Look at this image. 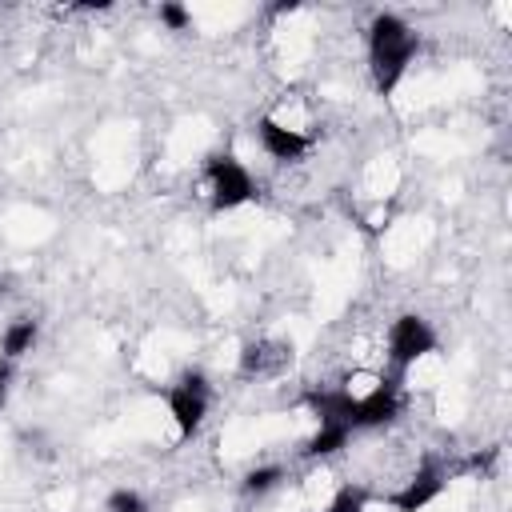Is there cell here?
<instances>
[{"mask_svg":"<svg viewBox=\"0 0 512 512\" xmlns=\"http://www.w3.org/2000/svg\"><path fill=\"white\" fill-rule=\"evenodd\" d=\"M420 52V36L400 12H376L368 20V72L380 96H392Z\"/></svg>","mask_w":512,"mask_h":512,"instance_id":"obj_1","label":"cell"},{"mask_svg":"<svg viewBox=\"0 0 512 512\" xmlns=\"http://www.w3.org/2000/svg\"><path fill=\"white\" fill-rule=\"evenodd\" d=\"M164 404H168V416L176 424V436L192 440L204 428L208 408H212V384H208L204 368H184L180 380L164 392Z\"/></svg>","mask_w":512,"mask_h":512,"instance_id":"obj_2","label":"cell"},{"mask_svg":"<svg viewBox=\"0 0 512 512\" xmlns=\"http://www.w3.org/2000/svg\"><path fill=\"white\" fill-rule=\"evenodd\" d=\"M436 352V328L420 316V312H400L392 324H388V336H384V360L404 376L408 368H416L424 356Z\"/></svg>","mask_w":512,"mask_h":512,"instance_id":"obj_3","label":"cell"},{"mask_svg":"<svg viewBox=\"0 0 512 512\" xmlns=\"http://www.w3.org/2000/svg\"><path fill=\"white\" fill-rule=\"evenodd\" d=\"M204 180H208V204L216 212H232L244 208L256 196V180L252 172L232 156V152H212L204 160Z\"/></svg>","mask_w":512,"mask_h":512,"instance_id":"obj_4","label":"cell"},{"mask_svg":"<svg viewBox=\"0 0 512 512\" xmlns=\"http://www.w3.org/2000/svg\"><path fill=\"white\" fill-rule=\"evenodd\" d=\"M256 140H260V152L276 164H292L312 148V136L296 124H284L280 116H260L256 120Z\"/></svg>","mask_w":512,"mask_h":512,"instance_id":"obj_5","label":"cell"},{"mask_svg":"<svg viewBox=\"0 0 512 512\" xmlns=\"http://www.w3.org/2000/svg\"><path fill=\"white\" fill-rule=\"evenodd\" d=\"M396 416H400V380H376L372 388L356 392V416H352L356 432L384 428Z\"/></svg>","mask_w":512,"mask_h":512,"instance_id":"obj_6","label":"cell"},{"mask_svg":"<svg viewBox=\"0 0 512 512\" xmlns=\"http://www.w3.org/2000/svg\"><path fill=\"white\" fill-rule=\"evenodd\" d=\"M444 488H448L444 468H436V464H420V468L404 480V488H396V492L388 496V504H392V512H424L428 504L440 500Z\"/></svg>","mask_w":512,"mask_h":512,"instance_id":"obj_7","label":"cell"},{"mask_svg":"<svg viewBox=\"0 0 512 512\" xmlns=\"http://www.w3.org/2000/svg\"><path fill=\"white\" fill-rule=\"evenodd\" d=\"M304 404L312 408L316 424H348L352 428V416H356V392L352 388H344V384L340 388H312L304 396Z\"/></svg>","mask_w":512,"mask_h":512,"instance_id":"obj_8","label":"cell"},{"mask_svg":"<svg viewBox=\"0 0 512 512\" xmlns=\"http://www.w3.org/2000/svg\"><path fill=\"white\" fill-rule=\"evenodd\" d=\"M36 340H40V320H32V316L8 320L4 332H0V360H8V364L24 360L36 348Z\"/></svg>","mask_w":512,"mask_h":512,"instance_id":"obj_9","label":"cell"},{"mask_svg":"<svg viewBox=\"0 0 512 512\" xmlns=\"http://www.w3.org/2000/svg\"><path fill=\"white\" fill-rule=\"evenodd\" d=\"M288 360L284 344H268V340H248L240 348V376H268Z\"/></svg>","mask_w":512,"mask_h":512,"instance_id":"obj_10","label":"cell"},{"mask_svg":"<svg viewBox=\"0 0 512 512\" xmlns=\"http://www.w3.org/2000/svg\"><path fill=\"white\" fill-rule=\"evenodd\" d=\"M348 440H352V428H348V424H316V432H312L308 444H304V456H312V460L336 456V452L348 448Z\"/></svg>","mask_w":512,"mask_h":512,"instance_id":"obj_11","label":"cell"},{"mask_svg":"<svg viewBox=\"0 0 512 512\" xmlns=\"http://www.w3.org/2000/svg\"><path fill=\"white\" fill-rule=\"evenodd\" d=\"M284 480H288V472H284L280 464H256V468L244 472V484H240V488H244L248 496H268V492H276Z\"/></svg>","mask_w":512,"mask_h":512,"instance_id":"obj_12","label":"cell"},{"mask_svg":"<svg viewBox=\"0 0 512 512\" xmlns=\"http://www.w3.org/2000/svg\"><path fill=\"white\" fill-rule=\"evenodd\" d=\"M104 512H152V504L136 488H112L104 496Z\"/></svg>","mask_w":512,"mask_h":512,"instance_id":"obj_13","label":"cell"},{"mask_svg":"<svg viewBox=\"0 0 512 512\" xmlns=\"http://www.w3.org/2000/svg\"><path fill=\"white\" fill-rule=\"evenodd\" d=\"M324 512H368V492L360 484H344L328 504Z\"/></svg>","mask_w":512,"mask_h":512,"instance_id":"obj_14","label":"cell"},{"mask_svg":"<svg viewBox=\"0 0 512 512\" xmlns=\"http://www.w3.org/2000/svg\"><path fill=\"white\" fill-rule=\"evenodd\" d=\"M156 20H160L164 32H188V28H192V12H188L184 4H176V0H164V4L156 8Z\"/></svg>","mask_w":512,"mask_h":512,"instance_id":"obj_15","label":"cell"},{"mask_svg":"<svg viewBox=\"0 0 512 512\" xmlns=\"http://www.w3.org/2000/svg\"><path fill=\"white\" fill-rule=\"evenodd\" d=\"M12 380H16V364L0 360V408L8 404V392H12Z\"/></svg>","mask_w":512,"mask_h":512,"instance_id":"obj_16","label":"cell"},{"mask_svg":"<svg viewBox=\"0 0 512 512\" xmlns=\"http://www.w3.org/2000/svg\"><path fill=\"white\" fill-rule=\"evenodd\" d=\"M296 8H300V4H296V0H288V4H272L268 12H272V16H292Z\"/></svg>","mask_w":512,"mask_h":512,"instance_id":"obj_17","label":"cell"}]
</instances>
